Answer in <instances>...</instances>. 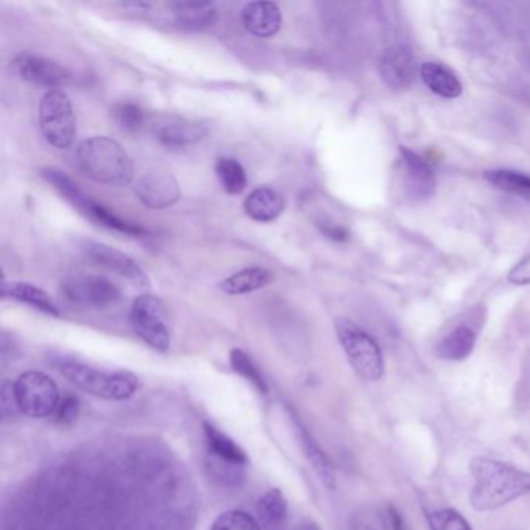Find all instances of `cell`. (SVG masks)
<instances>
[{
    "mask_svg": "<svg viewBox=\"0 0 530 530\" xmlns=\"http://www.w3.org/2000/svg\"><path fill=\"white\" fill-rule=\"evenodd\" d=\"M470 471L475 478L470 501L478 512H492L530 493V473L512 465L489 457H475Z\"/></svg>",
    "mask_w": 530,
    "mask_h": 530,
    "instance_id": "1",
    "label": "cell"
},
{
    "mask_svg": "<svg viewBox=\"0 0 530 530\" xmlns=\"http://www.w3.org/2000/svg\"><path fill=\"white\" fill-rule=\"evenodd\" d=\"M77 161L84 175L109 187H128L134 179L130 154L114 139L95 136L77 148Z\"/></svg>",
    "mask_w": 530,
    "mask_h": 530,
    "instance_id": "2",
    "label": "cell"
},
{
    "mask_svg": "<svg viewBox=\"0 0 530 530\" xmlns=\"http://www.w3.org/2000/svg\"><path fill=\"white\" fill-rule=\"evenodd\" d=\"M56 367L75 388L103 400L125 401L139 391V377L128 370L108 372L74 360H60Z\"/></svg>",
    "mask_w": 530,
    "mask_h": 530,
    "instance_id": "3",
    "label": "cell"
},
{
    "mask_svg": "<svg viewBox=\"0 0 530 530\" xmlns=\"http://www.w3.org/2000/svg\"><path fill=\"white\" fill-rule=\"evenodd\" d=\"M42 176L66 198V201H69L75 209L80 210L84 217L89 218V220L95 221L100 226L108 227L111 231L122 232V234L131 235V237L147 235V231L143 227L128 223V221L117 217L116 213L103 207L102 204L95 203L94 199L81 192L80 187L63 171L47 168V170L42 171Z\"/></svg>",
    "mask_w": 530,
    "mask_h": 530,
    "instance_id": "4",
    "label": "cell"
},
{
    "mask_svg": "<svg viewBox=\"0 0 530 530\" xmlns=\"http://www.w3.org/2000/svg\"><path fill=\"white\" fill-rule=\"evenodd\" d=\"M336 333L356 374L366 381L380 380L384 374V360L377 341L347 319L336 322Z\"/></svg>",
    "mask_w": 530,
    "mask_h": 530,
    "instance_id": "5",
    "label": "cell"
},
{
    "mask_svg": "<svg viewBox=\"0 0 530 530\" xmlns=\"http://www.w3.org/2000/svg\"><path fill=\"white\" fill-rule=\"evenodd\" d=\"M39 128L55 148H67L77 136V119L70 98L61 89H50L39 103Z\"/></svg>",
    "mask_w": 530,
    "mask_h": 530,
    "instance_id": "6",
    "label": "cell"
},
{
    "mask_svg": "<svg viewBox=\"0 0 530 530\" xmlns=\"http://www.w3.org/2000/svg\"><path fill=\"white\" fill-rule=\"evenodd\" d=\"M19 411L32 419L52 417L60 403V391L52 378L42 372H25L13 384Z\"/></svg>",
    "mask_w": 530,
    "mask_h": 530,
    "instance_id": "7",
    "label": "cell"
},
{
    "mask_svg": "<svg viewBox=\"0 0 530 530\" xmlns=\"http://www.w3.org/2000/svg\"><path fill=\"white\" fill-rule=\"evenodd\" d=\"M130 321L134 332L151 349L165 353L170 349V325L167 311L157 297L143 294L133 302Z\"/></svg>",
    "mask_w": 530,
    "mask_h": 530,
    "instance_id": "8",
    "label": "cell"
},
{
    "mask_svg": "<svg viewBox=\"0 0 530 530\" xmlns=\"http://www.w3.org/2000/svg\"><path fill=\"white\" fill-rule=\"evenodd\" d=\"M67 299L81 307L106 308L120 299L119 286L100 276H81L63 286Z\"/></svg>",
    "mask_w": 530,
    "mask_h": 530,
    "instance_id": "9",
    "label": "cell"
},
{
    "mask_svg": "<svg viewBox=\"0 0 530 530\" xmlns=\"http://www.w3.org/2000/svg\"><path fill=\"white\" fill-rule=\"evenodd\" d=\"M11 70L25 83L46 86V88H60L70 80L69 72L60 64L33 53H21L16 56L11 61Z\"/></svg>",
    "mask_w": 530,
    "mask_h": 530,
    "instance_id": "10",
    "label": "cell"
},
{
    "mask_svg": "<svg viewBox=\"0 0 530 530\" xmlns=\"http://www.w3.org/2000/svg\"><path fill=\"white\" fill-rule=\"evenodd\" d=\"M84 251H86L92 262L103 266L108 271L116 272L119 276L125 277L133 285L139 286V288H147L150 285V279H148L145 271L131 257L123 254L119 249L111 248V246L103 245V243L89 241Z\"/></svg>",
    "mask_w": 530,
    "mask_h": 530,
    "instance_id": "11",
    "label": "cell"
},
{
    "mask_svg": "<svg viewBox=\"0 0 530 530\" xmlns=\"http://www.w3.org/2000/svg\"><path fill=\"white\" fill-rule=\"evenodd\" d=\"M136 195L143 206L159 210L178 203L181 190L173 176L164 171H157L148 173L137 182Z\"/></svg>",
    "mask_w": 530,
    "mask_h": 530,
    "instance_id": "12",
    "label": "cell"
},
{
    "mask_svg": "<svg viewBox=\"0 0 530 530\" xmlns=\"http://www.w3.org/2000/svg\"><path fill=\"white\" fill-rule=\"evenodd\" d=\"M380 75L384 83L394 91H405L417 75L414 55L405 47L386 50L380 60Z\"/></svg>",
    "mask_w": 530,
    "mask_h": 530,
    "instance_id": "13",
    "label": "cell"
},
{
    "mask_svg": "<svg viewBox=\"0 0 530 530\" xmlns=\"http://www.w3.org/2000/svg\"><path fill=\"white\" fill-rule=\"evenodd\" d=\"M246 30L259 38H271L282 27V11L274 2H251L241 13Z\"/></svg>",
    "mask_w": 530,
    "mask_h": 530,
    "instance_id": "14",
    "label": "cell"
},
{
    "mask_svg": "<svg viewBox=\"0 0 530 530\" xmlns=\"http://www.w3.org/2000/svg\"><path fill=\"white\" fill-rule=\"evenodd\" d=\"M401 157L406 170V189L408 193L417 199H426L433 195L436 190V178H434L433 168L419 154L400 148Z\"/></svg>",
    "mask_w": 530,
    "mask_h": 530,
    "instance_id": "15",
    "label": "cell"
},
{
    "mask_svg": "<svg viewBox=\"0 0 530 530\" xmlns=\"http://www.w3.org/2000/svg\"><path fill=\"white\" fill-rule=\"evenodd\" d=\"M204 439H206V456L227 462V464L248 467L249 459L245 450L234 439L224 434L210 422L203 423Z\"/></svg>",
    "mask_w": 530,
    "mask_h": 530,
    "instance_id": "16",
    "label": "cell"
},
{
    "mask_svg": "<svg viewBox=\"0 0 530 530\" xmlns=\"http://www.w3.org/2000/svg\"><path fill=\"white\" fill-rule=\"evenodd\" d=\"M285 206L282 193L271 187H259L249 193L248 198L245 199V212L248 213V217L260 223L277 220L285 210Z\"/></svg>",
    "mask_w": 530,
    "mask_h": 530,
    "instance_id": "17",
    "label": "cell"
},
{
    "mask_svg": "<svg viewBox=\"0 0 530 530\" xmlns=\"http://www.w3.org/2000/svg\"><path fill=\"white\" fill-rule=\"evenodd\" d=\"M423 81L434 94L443 98H457L462 94V83L450 67L442 63H425L420 67Z\"/></svg>",
    "mask_w": 530,
    "mask_h": 530,
    "instance_id": "18",
    "label": "cell"
},
{
    "mask_svg": "<svg viewBox=\"0 0 530 530\" xmlns=\"http://www.w3.org/2000/svg\"><path fill=\"white\" fill-rule=\"evenodd\" d=\"M2 296L5 299L18 300L22 304L30 305L42 313L60 316V310L53 304L52 297L38 286L25 282H5L2 286Z\"/></svg>",
    "mask_w": 530,
    "mask_h": 530,
    "instance_id": "19",
    "label": "cell"
},
{
    "mask_svg": "<svg viewBox=\"0 0 530 530\" xmlns=\"http://www.w3.org/2000/svg\"><path fill=\"white\" fill-rule=\"evenodd\" d=\"M257 517L262 530H285L288 503L279 489L269 490L259 499Z\"/></svg>",
    "mask_w": 530,
    "mask_h": 530,
    "instance_id": "20",
    "label": "cell"
},
{
    "mask_svg": "<svg viewBox=\"0 0 530 530\" xmlns=\"http://www.w3.org/2000/svg\"><path fill=\"white\" fill-rule=\"evenodd\" d=\"M181 27L185 30H204L217 21V8L213 4L199 2H176L171 5Z\"/></svg>",
    "mask_w": 530,
    "mask_h": 530,
    "instance_id": "21",
    "label": "cell"
},
{
    "mask_svg": "<svg viewBox=\"0 0 530 530\" xmlns=\"http://www.w3.org/2000/svg\"><path fill=\"white\" fill-rule=\"evenodd\" d=\"M475 344L476 333L470 327L461 325L437 344L436 353L442 360L462 361L471 355Z\"/></svg>",
    "mask_w": 530,
    "mask_h": 530,
    "instance_id": "22",
    "label": "cell"
},
{
    "mask_svg": "<svg viewBox=\"0 0 530 530\" xmlns=\"http://www.w3.org/2000/svg\"><path fill=\"white\" fill-rule=\"evenodd\" d=\"M272 272L265 268H249L237 272L221 283V290L229 296L254 293L272 282Z\"/></svg>",
    "mask_w": 530,
    "mask_h": 530,
    "instance_id": "23",
    "label": "cell"
},
{
    "mask_svg": "<svg viewBox=\"0 0 530 530\" xmlns=\"http://www.w3.org/2000/svg\"><path fill=\"white\" fill-rule=\"evenodd\" d=\"M209 130L204 123L199 122H175L162 126L157 137L164 143L165 147H187L193 143L203 140Z\"/></svg>",
    "mask_w": 530,
    "mask_h": 530,
    "instance_id": "24",
    "label": "cell"
},
{
    "mask_svg": "<svg viewBox=\"0 0 530 530\" xmlns=\"http://www.w3.org/2000/svg\"><path fill=\"white\" fill-rule=\"evenodd\" d=\"M297 429H299L300 443L304 447L305 454H307L308 461L313 465L314 471L318 473L321 481L327 485L328 489L335 487V471H333L332 464L328 461L324 451L319 448L318 443L314 442L313 437L305 431L304 426L296 422Z\"/></svg>",
    "mask_w": 530,
    "mask_h": 530,
    "instance_id": "25",
    "label": "cell"
},
{
    "mask_svg": "<svg viewBox=\"0 0 530 530\" xmlns=\"http://www.w3.org/2000/svg\"><path fill=\"white\" fill-rule=\"evenodd\" d=\"M484 178L496 189L513 195L530 196V175L513 170L485 171Z\"/></svg>",
    "mask_w": 530,
    "mask_h": 530,
    "instance_id": "26",
    "label": "cell"
},
{
    "mask_svg": "<svg viewBox=\"0 0 530 530\" xmlns=\"http://www.w3.org/2000/svg\"><path fill=\"white\" fill-rule=\"evenodd\" d=\"M218 179H220L223 189L229 195H240L246 189L248 184V176H246L245 168L240 162L231 159V157H223L218 159L215 165Z\"/></svg>",
    "mask_w": 530,
    "mask_h": 530,
    "instance_id": "27",
    "label": "cell"
},
{
    "mask_svg": "<svg viewBox=\"0 0 530 530\" xmlns=\"http://www.w3.org/2000/svg\"><path fill=\"white\" fill-rule=\"evenodd\" d=\"M231 366L232 369L237 372L238 375L252 383L260 394H268V384H266L265 378H263L262 372L259 367L255 366L251 356L248 353L243 352L241 349H234L231 352Z\"/></svg>",
    "mask_w": 530,
    "mask_h": 530,
    "instance_id": "28",
    "label": "cell"
},
{
    "mask_svg": "<svg viewBox=\"0 0 530 530\" xmlns=\"http://www.w3.org/2000/svg\"><path fill=\"white\" fill-rule=\"evenodd\" d=\"M212 530H262L259 521L241 510H229L221 513L213 523Z\"/></svg>",
    "mask_w": 530,
    "mask_h": 530,
    "instance_id": "29",
    "label": "cell"
},
{
    "mask_svg": "<svg viewBox=\"0 0 530 530\" xmlns=\"http://www.w3.org/2000/svg\"><path fill=\"white\" fill-rule=\"evenodd\" d=\"M112 117L119 123L120 128L130 133H136L145 123V114L134 103H119L112 109Z\"/></svg>",
    "mask_w": 530,
    "mask_h": 530,
    "instance_id": "30",
    "label": "cell"
},
{
    "mask_svg": "<svg viewBox=\"0 0 530 530\" xmlns=\"http://www.w3.org/2000/svg\"><path fill=\"white\" fill-rule=\"evenodd\" d=\"M429 529L431 530H471L468 521L461 513L453 509L436 510L428 515Z\"/></svg>",
    "mask_w": 530,
    "mask_h": 530,
    "instance_id": "31",
    "label": "cell"
},
{
    "mask_svg": "<svg viewBox=\"0 0 530 530\" xmlns=\"http://www.w3.org/2000/svg\"><path fill=\"white\" fill-rule=\"evenodd\" d=\"M353 530H391L388 509L364 510L353 520Z\"/></svg>",
    "mask_w": 530,
    "mask_h": 530,
    "instance_id": "32",
    "label": "cell"
},
{
    "mask_svg": "<svg viewBox=\"0 0 530 530\" xmlns=\"http://www.w3.org/2000/svg\"><path fill=\"white\" fill-rule=\"evenodd\" d=\"M80 415V400L75 395L66 394L60 398V403L53 412L52 420L56 425L67 426L77 420Z\"/></svg>",
    "mask_w": 530,
    "mask_h": 530,
    "instance_id": "33",
    "label": "cell"
},
{
    "mask_svg": "<svg viewBox=\"0 0 530 530\" xmlns=\"http://www.w3.org/2000/svg\"><path fill=\"white\" fill-rule=\"evenodd\" d=\"M509 282L513 285H530V255L510 269Z\"/></svg>",
    "mask_w": 530,
    "mask_h": 530,
    "instance_id": "34",
    "label": "cell"
},
{
    "mask_svg": "<svg viewBox=\"0 0 530 530\" xmlns=\"http://www.w3.org/2000/svg\"><path fill=\"white\" fill-rule=\"evenodd\" d=\"M319 227H321L322 234L327 235V237L332 238V240L344 241L347 240V237H349V234H347V231L344 229V227L327 223L319 224Z\"/></svg>",
    "mask_w": 530,
    "mask_h": 530,
    "instance_id": "35",
    "label": "cell"
},
{
    "mask_svg": "<svg viewBox=\"0 0 530 530\" xmlns=\"http://www.w3.org/2000/svg\"><path fill=\"white\" fill-rule=\"evenodd\" d=\"M305 530H319L318 527L314 526V524H310V526L307 527Z\"/></svg>",
    "mask_w": 530,
    "mask_h": 530,
    "instance_id": "36",
    "label": "cell"
}]
</instances>
